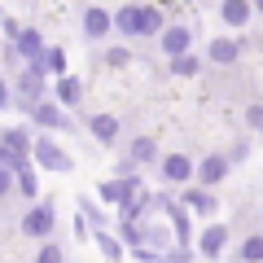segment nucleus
<instances>
[{
	"instance_id": "obj_13",
	"label": "nucleus",
	"mask_w": 263,
	"mask_h": 263,
	"mask_svg": "<svg viewBox=\"0 0 263 263\" xmlns=\"http://www.w3.org/2000/svg\"><path fill=\"white\" fill-rule=\"evenodd\" d=\"M219 176H224V158H211L206 167H202V180H206V184H215Z\"/></svg>"
},
{
	"instance_id": "obj_7",
	"label": "nucleus",
	"mask_w": 263,
	"mask_h": 263,
	"mask_svg": "<svg viewBox=\"0 0 263 263\" xmlns=\"http://www.w3.org/2000/svg\"><path fill=\"white\" fill-rule=\"evenodd\" d=\"M92 132L101 136V141H114V132H119V119H110V114H101V119H92Z\"/></svg>"
},
{
	"instance_id": "obj_20",
	"label": "nucleus",
	"mask_w": 263,
	"mask_h": 263,
	"mask_svg": "<svg viewBox=\"0 0 263 263\" xmlns=\"http://www.w3.org/2000/svg\"><path fill=\"white\" fill-rule=\"evenodd\" d=\"M35 119H40V123H62V114H57L53 105H40V110H35Z\"/></svg>"
},
{
	"instance_id": "obj_15",
	"label": "nucleus",
	"mask_w": 263,
	"mask_h": 263,
	"mask_svg": "<svg viewBox=\"0 0 263 263\" xmlns=\"http://www.w3.org/2000/svg\"><path fill=\"white\" fill-rule=\"evenodd\" d=\"M211 57H215V62H233V57H237V44H228V40H219V44L211 48Z\"/></svg>"
},
{
	"instance_id": "obj_24",
	"label": "nucleus",
	"mask_w": 263,
	"mask_h": 263,
	"mask_svg": "<svg viewBox=\"0 0 263 263\" xmlns=\"http://www.w3.org/2000/svg\"><path fill=\"white\" fill-rule=\"evenodd\" d=\"M5 101H9V88H5V84H0V105H5Z\"/></svg>"
},
{
	"instance_id": "obj_5",
	"label": "nucleus",
	"mask_w": 263,
	"mask_h": 263,
	"mask_svg": "<svg viewBox=\"0 0 263 263\" xmlns=\"http://www.w3.org/2000/svg\"><path fill=\"white\" fill-rule=\"evenodd\" d=\"M224 224H215V228H206V237H202V250L206 254H219V246H224Z\"/></svg>"
},
{
	"instance_id": "obj_1",
	"label": "nucleus",
	"mask_w": 263,
	"mask_h": 263,
	"mask_svg": "<svg viewBox=\"0 0 263 263\" xmlns=\"http://www.w3.org/2000/svg\"><path fill=\"white\" fill-rule=\"evenodd\" d=\"M22 228H27L31 237H44V233H53V206H35V211L27 215V224H22Z\"/></svg>"
},
{
	"instance_id": "obj_21",
	"label": "nucleus",
	"mask_w": 263,
	"mask_h": 263,
	"mask_svg": "<svg viewBox=\"0 0 263 263\" xmlns=\"http://www.w3.org/2000/svg\"><path fill=\"white\" fill-rule=\"evenodd\" d=\"M35 263H62V250H57V246H44V250H40V259Z\"/></svg>"
},
{
	"instance_id": "obj_10",
	"label": "nucleus",
	"mask_w": 263,
	"mask_h": 263,
	"mask_svg": "<svg viewBox=\"0 0 263 263\" xmlns=\"http://www.w3.org/2000/svg\"><path fill=\"white\" fill-rule=\"evenodd\" d=\"M136 31H158V9H136Z\"/></svg>"
},
{
	"instance_id": "obj_17",
	"label": "nucleus",
	"mask_w": 263,
	"mask_h": 263,
	"mask_svg": "<svg viewBox=\"0 0 263 263\" xmlns=\"http://www.w3.org/2000/svg\"><path fill=\"white\" fill-rule=\"evenodd\" d=\"M57 92H62V101H75V97H79V84H75V79H62Z\"/></svg>"
},
{
	"instance_id": "obj_8",
	"label": "nucleus",
	"mask_w": 263,
	"mask_h": 263,
	"mask_svg": "<svg viewBox=\"0 0 263 263\" xmlns=\"http://www.w3.org/2000/svg\"><path fill=\"white\" fill-rule=\"evenodd\" d=\"M224 18L228 22H246V18H250V5H246V0H228V5H224Z\"/></svg>"
},
{
	"instance_id": "obj_9",
	"label": "nucleus",
	"mask_w": 263,
	"mask_h": 263,
	"mask_svg": "<svg viewBox=\"0 0 263 263\" xmlns=\"http://www.w3.org/2000/svg\"><path fill=\"white\" fill-rule=\"evenodd\" d=\"M132 189H136V180H123V184H105V197H110V202H127Z\"/></svg>"
},
{
	"instance_id": "obj_11",
	"label": "nucleus",
	"mask_w": 263,
	"mask_h": 263,
	"mask_svg": "<svg viewBox=\"0 0 263 263\" xmlns=\"http://www.w3.org/2000/svg\"><path fill=\"white\" fill-rule=\"evenodd\" d=\"M241 259H246V263H259V259H263V237H250V241L241 246Z\"/></svg>"
},
{
	"instance_id": "obj_6",
	"label": "nucleus",
	"mask_w": 263,
	"mask_h": 263,
	"mask_svg": "<svg viewBox=\"0 0 263 263\" xmlns=\"http://www.w3.org/2000/svg\"><path fill=\"white\" fill-rule=\"evenodd\" d=\"M84 27H88V35H105V27H110V18H105L101 9H88V18H84Z\"/></svg>"
},
{
	"instance_id": "obj_22",
	"label": "nucleus",
	"mask_w": 263,
	"mask_h": 263,
	"mask_svg": "<svg viewBox=\"0 0 263 263\" xmlns=\"http://www.w3.org/2000/svg\"><path fill=\"white\" fill-rule=\"evenodd\" d=\"M18 189H22V193H35V176H31V171H22V176H18Z\"/></svg>"
},
{
	"instance_id": "obj_23",
	"label": "nucleus",
	"mask_w": 263,
	"mask_h": 263,
	"mask_svg": "<svg viewBox=\"0 0 263 263\" xmlns=\"http://www.w3.org/2000/svg\"><path fill=\"white\" fill-rule=\"evenodd\" d=\"M13 184V176H9V167H0V193H5V189Z\"/></svg>"
},
{
	"instance_id": "obj_18",
	"label": "nucleus",
	"mask_w": 263,
	"mask_h": 263,
	"mask_svg": "<svg viewBox=\"0 0 263 263\" xmlns=\"http://www.w3.org/2000/svg\"><path fill=\"white\" fill-rule=\"evenodd\" d=\"M18 162H22V149H9V145L0 149V167H18Z\"/></svg>"
},
{
	"instance_id": "obj_14",
	"label": "nucleus",
	"mask_w": 263,
	"mask_h": 263,
	"mask_svg": "<svg viewBox=\"0 0 263 263\" xmlns=\"http://www.w3.org/2000/svg\"><path fill=\"white\" fill-rule=\"evenodd\" d=\"M18 48L35 57V53H40V35H35V31H22V35H18Z\"/></svg>"
},
{
	"instance_id": "obj_16",
	"label": "nucleus",
	"mask_w": 263,
	"mask_h": 263,
	"mask_svg": "<svg viewBox=\"0 0 263 263\" xmlns=\"http://www.w3.org/2000/svg\"><path fill=\"white\" fill-rule=\"evenodd\" d=\"M40 92V70H27L22 75V97H35Z\"/></svg>"
},
{
	"instance_id": "obj_3",
	"label": "nucleus",
	"mask_w": 263,
	"mask_h": 263,
	"mask_svg": "<svg viewBox=\"0 0 263 263\" xmlns=\"http://www.w3.org/2000/svg\"><path fill=\"white\" fill-rule=\"evenodd\" d=\"M189 176H193V162L184 154H171L167 158V180H189Z\"/></svg>"
},
{
	"instance_id": "obj_2",
	"label": "nucleus",
	"mask_w": 263,
	"mask_h": 263,
	"mask_svg": "<svg viewBox=\"0 0 263 263\" xmlns=\"http://www.w3.org/2000/svg\"><path fill=\"white\" fill-rule=\"evenodd\" d=\"M35 154H40V162H44V167H53V171H66V167H70V162H66V154H57L48 141H40Z\"/></svg>"
},
{
	"instance_id": "obj_4",
	"label": "nucleus",
	"mask_w": 263,
	"mask_h": 263,
	"mask_svg": "<svg viewBox=\"0 0 263 263\" xmlns=\"http://www.w3.org/2000/svg\"><path fill=\"white\" fill-rule=\"evenodd\" d=\"M162 48H167L171 57H184V48H189V31H167V40H162Z\"/></svg>"
},
{
	"instance_id": "obj_19",
	"label": "nucleus",
	"mask_w": 263,
	"mask_h": 263,
	"mask_svg": "<svg viewBox=\"0 0 263 263\" xmlns=\"http://www.w3.org/2000/svg\"><path fill=\"white\" fill-rule=\"evenodd\" d=\"M197 70V57H176V75H193Z\"/></svg>"
},
{
	"instance_id": "obj_12",
	"label": "nucleus",
	"mask_w": 263,
	"mask_h": 263,
	"mask_svg": "<svg viewBox=\"0 0 263 263\" xmlns=\"http://www.w3.org/2000/svg\"><path fill=\"white\" fill-rule=\"evenodd\" d=\"M114 27H119L123 35H132V31H136V9H123L119 18H114Z\"/></svg>"
}]
</instances>
